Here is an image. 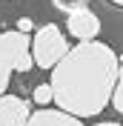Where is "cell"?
Here are the masks:
<instances>
[{"instance_id":"obj_1","label":"cell","mask_w":123,"mask_h":126,"mask_svg":"<svg viewBox=\"0 0 123 126\" xmlns=\"http://www.w3.org/2000/svg\"><path fill=\"white\" fill-rule=\"evenodd\" d=\"M120 60L106 43L80 40L52 69V89L57 109L77 118H92L112 103Z\"/></svg>"},{"instance_id":"obj_2","label":"cell","mask_w":123,"mask_h":126,"mask_svg":"<svg viewBox=\"0 0 123 126\" xmlns=\"http://www.w3.org/2000/svg\"><path fill=\"white\" fill-rule=\"evenodd\" d=\"M69 49L72 46H69V40H66V34L54 23L40 26L34 32V37H31V55H34V66L37 69H54L66 57Z\"/></svg>"},{"instance_id":"obj_6","label":"cell","mask_w":123,"mask_h":126,"mask_svg":"<svg viewBox=\"0 0 123 126\" xmlns=\"http://www.w3.org/2000/svg\"><path fill=\"white\" fill-rule=\"evenodd\" d=\"M26 126H83L77 115L72 112H63V109H49L43 106L40 112H31Z\"/></svg>"},{"instance_id":"obj_9","label":"cell","mask_w":123,"mask_h":126,"mask_svg":"<svg viewBox=\"0 0 123 126\" xmlns=\"http://www.w3.org/2000/svg\"><path fill=\"white\" fill-rule=\"evenodd\" d=\"M54 3V9H60V12H75V9H83V6H89V0H52Z\"/></svg>"},{"instance_id":"obj_5","label":"cell","mask_w":123,"mask_h":126,"mask_svg":"<svg viewBox=\"0 0 123 126\" xmlns=\"http://www.w3.org/2000/svg\"><path fill=\"white\" fill-rule=\"evenodd\" d=\"M31 106L17 94H0V126H26Z\"/></svg>"},{"instance_id":"obj_3","label":"cell","mask_w":123,"mask_h":126,"mask_svg":"<svg viewBox=\"0 0 123 126\" xmlns=\"http://www.w3.org/2000/svg\"><path fill=\"white\" fill-rule=\"evenodd\" d=\"M31 40L26 37V32L12 29V32H0V94H6L12 72H17L20 57L29 52Z\"/></svg>"},{"instance_id":"obj_12","label":"cell","mask_w":123,"mask_h":126,"mask_svg":"<svg viewBox=\"0 0 123 126\" xmlns=\"http://www.w3.org/2000/svg\"><path fill=\"white\" fill-rule=\"evenodd\" d=\"M109 3H117V6H123V0H109Z\"/></svg>"},{"instance_id":"obj_4","label":"cell","mask_w":123,"mask_h":126,"mask_svg":"<svg viewBox=\"0 0 123 126\" xmlns=\"http://www.w3.org/2000/svg\"><path fill=\"white\" fill-rule=\"evenodd\" d=\"M66 29H69V34L77 37V40H94L100 34V17L94 15L89 6L75 9V12L66 15Z\"/></svg>"},{"instance_id":"obj_7","label":"cell","mask_w":123,"mask_h":126,"mask_svg":"<svg viewBox=\"0 0 123 126\" xmlns=\"http://www.w3.org/2000/svg\"><path fill=\"white\" fill-rule=\"evenodd\" d=\"M31 97H34V103H37V106H49V103L54 100V89H52V83H37Z\"/></svg>"},{"instance_id":"obj_10","label":"cell","mask_w":123,"mask_h":126,"mask_svg":"<svg viewBox=\"0 0 123 126\" xmlns=\"http://www.w3.org/2000/svg\"><path fill=\"white\" fill-rule=\"evenodd\" d=\"M17 29H20V32H26V34H29V32L34 29V23H31V17H20V20H17Z\"/></svg>"},{"instance_id":"obj_8","label":"cell","mask_w":123,"mask_h":126,"mask_svg":"<svg viewBox=\"0 0 123 126\" xmlns=\"http://www.w3.org/2000/svg\"><path fill=\"white\" fill-rule=\"evenodd\" d=\"M115 109L123 115V57H120V69H117V83H115V94H112Z\"/></svg>"},{"instance_id":"obj_11","label":"cell","mask_w":123,"mask_h":126,"mask_svg":"<svg viewBox=\"0 0 123 126\" xmlns=\"http://www.w3.org/2000/svg\"><path fill=\"white\" fill-rule=\"evenodd\" d=\"M94 126H117V123H112V120H103V123H94Z\"/></svg>"}]
</instances>
